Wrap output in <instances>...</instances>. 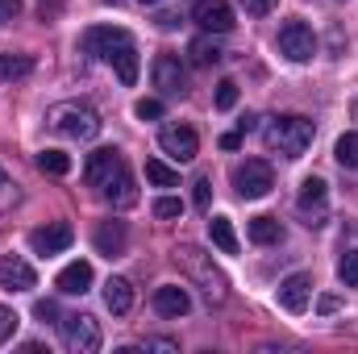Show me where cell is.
Segmentation results:
<instances>
[{"mask_svg":"<svg viewBox=\"0 0 358 354\" xmlns=\"http://www.w3.org/2000/svg\"><path fill=\"white\" fill-rule=\"evenodd\" d=\"M63 325V346L71 354H96L100 351V321L88 313H71L59 321Z\"/></svg>","mask_w":358,"mask_h":354,"instance_id":"5","label":"cell"},{"mask_svg":"<svg viewBox=\"0 0 358 354\" xmlns=\"http://www.w3.org/2000/svg\"><path fill=\"white\" fill-rule=\"evenodd\" d=\"M179 213H183V200H176V196H159V200H155V217L171 221V217H179Z\"/></svg>","mask_w":358,"mask_h":354,"instance_id":"29","label":"cell"},{"mask_svg":"<svg viewBox=\"0 0 358 354\" xmlns=\"http://www.w3.org/2000/svg\"><path fill=\"white\" fill-rule=\"evenodd\" d=\"M187 309H192V296L179 283H163L155 292V313L159 317H187Z\"/></svg>","mask_w":358,"mask_h":354,"instance_id":"17","label":"cell"},{"mask_svg":"<svg viewBox=\"0 0 358 354\" xmlns=\"http://www.w3.org/2000/svg\"><path fill=\"white\" fill-rule=\"evenodd\" d=\"M317 138V125L300 113H287V117H271L267 129H263V142H267L271 155H283V159H300Z\"/></svg>","mask_w":358,"mask_h":354,"instance_id":"2","label":"cell"},{"mask_svg":"<svg viewBox=\"0 0 358 354\" xmlns=\"http://www.w3.org/2000/svg\"><path fill=\"white\" fill-rule=\"evenodd\" d=\"M96 250L108 255V259L125 255V225H121V221H104V225L96 229Z\"/></svg>","mask_w":358,"mask_h":354,"instance_id":"20","label":"cell"},{"mask_svg":"<svg viewBox=\"0 0 358 354\" xmlns=\"http://www.w3.org/2000/svg\"><path fill=\"white\" fill-rule=\"evenodd\" d=\"M146 179H150L155 187H176V183H179V171H171L163 159H146Z\"/></svg>","mask_w":358,"mask_h":354,"instance_id":"27","label":"cell"},{"mask_svg":"<svg viewBox=\"0 0 358 354\" xmlns=\"http://www.w3.org/2000/svg\"><path fill=\"white\" fill-rule=\"evenodd\" d=\"M159 146H163V155H171L176 163H192V159L200 155V138H196V129H187V125H163Z\"/></svg>","mask_w":358,"mask_h":354,"instance_id":"10","label":"cell"},{"mask_svg":"<svg viewBox=\"0 0 358 354\" xmlns=\"http://www.w3.org/2000/svg\"><path fill=\"white\" fill-rule=\"evenodd\" d=\"M334 159H338L346 171H358V134H342V138H338Z\"/></svg>","mask_w":358,"mask_h":354,"instance_id":"25","label":"cell"},{"mask_svg":"<svg viewBox=\"0 0 358 354\" xmlns=\"http://www.w3.org/2000/svg\"><path fill=\"white\" fill-rule=\"evenodd\" d=\"M17 17H21V0H0V25H8Z\"/></svg>","mask_w":358,"mask_h":354,"instance_id":"37","label":"cell"},{"mask_svg":"<svg viewBox=\"0 0 358 354\" xmlns=\"http://www.w3.org/2000/svg\"><path fill=\"white\" fill-rule=\"evenodd\" d=\"M176 263L187 271V279H192V283H196V288H200V292L213 300V304H221V300L229 296V283H225V275L213 267V255H204L200 246L183 242V246L176 250Z\"/></svg>","mask_w":358,"mask_h":354,"instance_id":"3","label":"cell"},{"mask_svg":"<svg viewBox=\"0 0 358 354\" xmlns=\"http://www.w3.org/2000/svg\"><path fill=\"white\" fill-rule=\"evenodd\" d=\"M134 113H138L142 121H159V117H163V100H138Z\"/></svg>","mask_w":358,"mask_h":354,"instance_id":"32","label":"cell"},{"mask_svg":"<svg viewBox=\"0 0 358 354\" xmlns=\"http://www.w3.org/2000/svg\"><path fill=\"white\" fill-rule=\"evenodd\" d=\"M38 283V275H34V267L25 263L21 255H4L0 259V288L4 292H29Z\"/></svg>","mask_w":358,"mask_h":354,"instance_id":"13","label":"cell"},{"mask_svg":"<svg viewBox=\"0 0 358 354\" xmlns=\"http://www.w3.org/2000/svg\"><path fill=\"white\" fill-rule=\"evenodd\" d=\"M138 4H159V0H138Z\"/></svg>","mask_w":358,"mask_h":354,"instance_id":"41","label":"cell"},{"mask_svg":"<svg viewBox=\"0 0 358 354\" xmlns=\"http://www.w3.org/2000/svg\"><path fill=\"white\" fill-rule=\"evenodd\" d=\"M113 4H117V0H113Z\"/></svg>","mask_w":358,"mask_h":354,"instance_id":"42","label":"cell"},{"mask_svg":"<svg viewBox=\"0 0 358 354\" xmlns=\"http://www.w3.org/2000/svg\"><path fill=\"white\" fill-rule=\"evenodd\" d=\"M100 196H104V200H108L113 208H129V204H138V187H134V176H129V171L121 167V171L113 176V183H108V187H104Z\"/></svg>","mask_w":358,"mask_h":354,"instance_id":"19","label":"cell"},{"mask_svg":"<svg viewBox=\"0 0 358 354\" xmlns=\"http://www.w3.org/2000/svg\"><path fill=\"white\" fill-rule=\"evenodd\" d=\"M308 300H313V279H308L304 271H296V275H287V279L279 283V304H283L287 313H304Z\"/></svg>","mask_w":358,"mask_h":354,"instance_id":"15","label":"cell"},{"mask_svg":"<svg viewBox=\"0 0 358 354\" xmlns=\"http://www.w3.org/2000/svg\"><path fill=\"white\" fill-rule=\"evenodd\" d=\"M208 234H213V246L221 255H238V234H234V221L229 217H213L208 221Z\"/></svg>","mask_w":358,"mask_h":354,"instance_id":"22","label":"cell"},{"mask_svg":"<svg viewBox=\"0 0 358 354\" xmlns=\"http://www.w3.org/2000/svg\"><path fill=\"white\" fill-rule=\"evenodd\" d=\"M355 113H358V108H355Z\"/></svg>","mask_w":358,"mask_h":354,"instance_id":"43","label":"cell"},{"mask_svg":"<svg viewBox=\"0 0 358 354\" xmlns=\"http://www.w3.org/2000/svg\"><path fill=\"white\" fill-rule=\"evenodd\" d=\"M296 213L304 217L308 229H313V225H325V217H329V187H325V179L321 176H308L304 183H300Z\"/></svg>","mask_w":358,"mask_h":354,"instance_id":"7","label":"cell"},{"mask_svg":"<svg viewBox=\"0 0 358 354\" xmlns=\"http://www.w3.org/2000/svg\"><path fill=\"white\" fill-rule=\"evenodd\" d=\"M221 146H225V150H238V146H242V129H238V134H225Z\"/></svg>","mask_w":358,"mask_h":354,"instance_id":"38","label":"cell"},{"mask_svg":"<svg viewBox=\"0 0 358 354\" xmlns=\"http://www.w3.org/2000/svg\"><path fill=\"white\" fill-rule=\"evenodd\" d=\"M34 71V59L29 55H0V80H25Z\"/></svg>","mask_w":358,"mask_h":354,"instance_id":"23","label":"cell"},{"mask_svg":"<svg viewBox=\"0 0 358 354\" xmlns=\"http://www.w3.org/2000/svg\"><path fill=\"white\" fill-rule=\"evenodd\" d=\"M146 346L150 351H176V342H167V338H146Z\"/></svg>","mask_w":358,"mask_h":354,"instance_id":"39","label":"cell"},{"mask_svg":"<svg viewBox=\"0 0 358 354\" xmlns=\"http://www.w3.org/2000/svg\"><path fill=\"white\" fill-rule=\"evenodd\" d=\"M238 104V84L234 80H221L217 84V108H234Z\"/></svg>","mask_w":358,"mask_h":354,"instance_id":"31","label":"cell"},{"mask_svg":"<svg viewBox=\"0 0 358 354\" xmlns=\"http://www.w3.org/2000/svg\"><path fill=\"white\" fill-rule=\"evenodd\" d=\"M155 84L167 92V96H183L187 92V71H183L179 55H159L155 59Z\"/></svg>","mask_w":358,"mask_h":354,"instance_id":"14","label":"cell"},{"mask_svg":"<svg viewBox=\"0 0 358 354\" xmlns=\"http://www.w3.org/2000/svg\"><path fill=\"white\" fill-rule=\"evenodd\" d=\"M38 171H42V176H67V171H71V159H67L63 150H42V155H38Z\"/></svg>","mask_w":358,"mask_h":354,"instance_id":"26","label":"cell"},{"mask_svg":"<svg viewBox=\"0 0 358 354\" xmlns=\"http://www.w3.org/2000/svg\"><path fill=\"white\" fill-rule=\"evenodd\" d=\"M187 55H192L196 67H213V63H221V46H217L213 38H196V42L187 46Z\"/></svg>","mask_w":358,"mask_h":354,"instance_id":"24","label":"cell"},{"mask_svg":"<svg viewBox=\"0 0 358 354\" xmlns=\"http://www.w3.org/2000/svg\"><path fill=\"white\" fill-rule=\"evenodd\" d=\"M246 234H250V242H259V246H275V242H283V225L275 221V217H250V225H246Z\"/></svg>","mask_w":358,"mask_h":354,"instance_id":"21","label":"cell"},{"mask_svg":"<svg viewBox=\"0 0 358 354\" xmlns=\"http://www.w3.org/2000/svg\"><path fill=\"white\" fill-rule=\"evenodd\" d=\"M104 304H108L113 317H125V313L134 309V283L121 279V275H113V279L104 283Z\"/></svg>","mask_w":358,"mask_h":354,"instance_id":"18","label":"cell"},{"mask_svg":"<svg viewBox=\"0 0 358 354\" xmlns=\"http://www.w3.org/2000/svg\"><path fill=\"white\" fill-rule=\"evenodd\" d=\"M13 200H17V183H13V179L0 171V213H4V208H8Z\"/></svg>","mask_w":358,"mask_h":354,"instance_id":"34","label":"cell"},{"mask_svg":"<svg viewBox=\"0 0 358 354\" xmlns=\"http://www.w3.org/2000/svg\"><path fill=\"white\" fill-rule=\"evenodd\" d=\"M338 279H342L346 288H358V250H346V255H342V263H338Z\"/></svg>","mask_w":358,"mask_h":354,"instance_id":"28","label":"cell"},{"mask_svg":"<svg viewBox=\"0 0 358 354\" xmlns=\"http://www.w3.org/2000/svg\"><path fill=\"white\" fill-rule=\"evenodd\" d=\"M121 167H125L121 150H113V146H100V150H92L88 163H84V183H88V187H96V192H104Z\"/></svg>","mask_w":358,"mask_h":354,"instance_id":"9","label":"cell"},{"mask_svg":"<svg viewBox=\"0 0 358 354\" xmlns=\"http://www.w3.org/2000/svg\"><path fill=\"white\" fill-rule=\"evenodd\" d=\"M317 309H321V313H334V309H338V296H321Z\"/></svg>","mask_w":358,"mask_h":354,"instance_id":"40","label":"cell"},{"mask_svg":"<svg viewBox=\"0 0 358 354\" xmlns=\"http://www.w3.org/2000/svg\"><path fill=\"white\" fill-rule=\"evenodd\" d=\"M192 200H196V208H208V204H213V179H196V183H192Z\"/></svg>","mask_w":358,"mask_h":354,"instance_id":"30","label":"cell"},{"mask_svg":"<svg viewBox=\"0 0 358 354\" xmlns=\"http://www.w3.org/2000/svg\"><path fill=\"white\" fill-rule=\"evenodd\" d=\"M13 330H17V313H13V309H4V304H0V346H4V342H8V338H13Z\"/></svg>","mask_w":358,"mask_h":354,"instance_id":"33","label":"cell"},{"mask_svg":"<svg viewBox=\"0 0 358 354\" xmlns=\"http://www.w3.org/2000/svg\"><path fill=\"white\" fill-rule=\"evenodd\" d=\"M84 50H88L92 59L113 63V71H117V80L125 88L138 84V46H134L129 29H121V25H92L88 34H84Z\"/></svg>","mask_w":358,"mask_h":354,"instance_id":"1","label":"cell"},{"mask_svg":"<svg viewBox=\"0 0 358 354\" xmlns=\"http://www.w3.org/2000/svg\"><path fill=\"white\" fill-rule=\"evenodd\" d=\"M55 288L63 292V296H84L92 288V263L84 259H76V263H67L59 271V279H55Z\"/></svg>","mask_w":358,"mask_h":354,"instance_id":"16","label":"cell"},{"mask_svg":"<svg viewBox=\"0 0 358 354\" xmlns=\"http://www.w3.org/2000/svg\"><path fill=\"white\" fill-rule=\"evenodd\" d=\"M234 187L242 200H263L271 187H275V171H271L267 159H246L242 167H234Z\"/></svg>","mask_w":358,"mask_h":354,"instance_id":"6","label":"cell"},{"mask_svg":"<svg viewBox=\"0 0 358 354\" xmlns=\"http://www.w3.org/2000/svg\"><path fill=\"white\" fill-rule=\"evenodd\" d=\"M192 17H196V25H200L204 34H229V29H234V8H229L225 0H200Z\"/></svg>","mask_w":358,"mask_h":354,"instance_id":"12","label":"cell"},{"mask_svg":"<svg viewBox=\"0 0 358 354\" xmlns=\"http://www.w3.org/2000/svg\"><path fill=\"white\" fill-rule=\"evenodd\" d=\"M275 46H279V55H287L292 63H308V59L317 55V38H313V29H308L304 21H283Z\"/></svg>","mask_w":358,"mask_h":354,"instance_id":"8","label":"cell"},{"mask_svg":"<svg viewBox=\"0 0 358 354\" xmlns=\"http://www.w3.org/2000/svg\"><path fill=\"white\" fill-rule=\"evenodd\" d=\"M71 242H76V229H71L67 221H50V225H42V229L29 234L34 255H63Z\"/></svg>","mask_w":358,"mask_h":354,"instance_id":"11","label":"cell"},{"mask_svg":"<svg viewBox=\"0 0 358 354\" xmlns=\"http://www.w3.org/2000/svg\"><path fill=\"white\" fill-rule=\"evenodd\" d=\"M46 121H50L55 134H63V138H71V142H92V138L100 134V117H96V108L80 104V100H63V104H55V108L46 113Z\"/></svg>","mask_w":358,"mask_h":354,"instance_id":"4","label":"cell"},{"mask_svg":"<svg viewBox=\"0 0 358 354\" xmlns=\"http://www.w3.org/2000/svg\"><path fill=\"white\" fill-rule=\"evenodd\" d=\"M275 4H279V0H242V8H246L250 17H267Z\"/></svg>","mask_w":358,"mask_h":354,"instance_id":"35","label":"cell"},{"mask_svg":"<svg viewBox=\"0 0 358 354\" xmlns=\"http://www.w3.org/2000/svg\"><path fill=\"white\" fill-rule=\"evenodd\" d=\"M34 317H38V321H55V317H59V304H55V300H38V304H34Z\"/></svg>","mask_w":358,"mask_h":354,"instance_id":"36","label":"cell"}]
</instances>
